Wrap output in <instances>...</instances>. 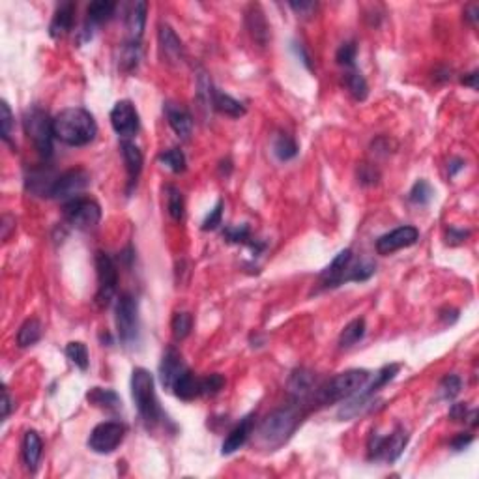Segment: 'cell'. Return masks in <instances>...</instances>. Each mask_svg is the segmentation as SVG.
<instances>
[{"instance_id":"obj_1","label":"cell","mask_w":479,"mask_h":479,"mask_svg":"<svg viewBox=\"0 0 479 479\" xmlns=\"http://www.w3.org/2000/svg\"><path fill=\"white\" fill-rule=\"evenodd\" d=\"M53 131L68 146H86L98 135V124L83 107H69L53 118Z\"/></svg>"},{"instance_id":"obj_2","label":"cell","mask_w":479,"mask_h":479,"mask_svg":"<svg viewBox=\"0 0 479 479\" xmlns=\"http://www.w3.org/2000/svg\"><path fill=\"white\" fill-rule=\"evenodd\" d=\"M301 423V412L298 406H285V408H277L266 416V419L260 423L257 432L258 444L266 449L281 448L287 442L298 425Z\"/></svg>"},{"instance_id":"obj_3","label":"cell","mask_w":479,"mask_h":479,"mask_svg":"<svg viewBox=\"0 0 479 479\" xmlns=\"http://www.w3.org/2000/svg\"><path fill=\"white\" fill-rule=\"evenodd\" d=\"M131 397L135 401V406L141 414L142 421L148 427L161 423L165 414L161 410L160 401L156 395L154 376L150 375L146 369H133V373H131Z\"/></svg>"},{"instance_id":"obj_4","label":"cell","mask_w":479,"mask_h":479,"mask_svg":"<svg viewBox=\"0 0 479 479\" xmlns=\"http://www.w3.org/2000/svg\"><path fill=\"white\" fill-rule=\"evenodd\" d=\"M369 378H371V375L365 369H348L344 373H339L328 384L320 387L319 394H317L319 401L324 405H330V403L348 399L367 384Z\"/></svg>"},{"instance_id":"obj_5","label":"cell","mask_w":479,"mask_h":479,"mask_svg":"<svg viewBox=\"0 0 479 479\" xmlns=\"http://www.w3.org/2000/svg\"><path fill=\"white\" fill-rule=\"evenodd\" d=\"M399 365H395V363H392V365H386V367H382L378 373L375 375V380L371 382V384H365V386L358 392V394H354L352 397H348V403H344L343 406H341V410H339V418L341 419H351V418H356L360 412H363V408H367L369 406V401H371V397L376 394V392H380L382 387L386 386L387 382H392L397 376V373H399Z\"/></svg>"},{"instance_id":"obj_6","label":"cell","mask_w":479,"mask_h":479,"mask_svg":"<svg viewBox=\"0 0 479 479\" xmlns=\"http://www.w3.org/2000/svg\"><path fill=\"white\" fill-rule=\"evenodd\" d=\"M25 129L34 142L37 154L42 156L43 160H49L53 156V139H55L53 120L49 118V115L34 107L25 115Z\"/></svg>"},{"instance_id":"obj_7","label":"cell","mask_w":479,"mask_h":479,"mask_svg":"<svg viewBox=\"0 0 479 479\" xmlns=\"http://www.w3.org/2000/svg\"><path fill=\"white\" fill-rule=\"evenodd\" d=\"M406 444H408V435H406L405 429H395L392 435L387 437H380L373 432L369 437L367 442V453L371 461H384L387 462H395L399 459L403 451H405Z\"/></svg>"},{"instance_id":"obj_8","label":"cell","mask_w":479,"mask_h":479,"mask_svg":"<svg viewBox=\"0 0 479 479\" xmlns=\"http://www.w3.org/2000/svg\"><path fill=\"white\" fill-rule=\"evenodd\" d=\"M115 322L120 341L126 344L133 343L139 335V308L137 300L131 294H122L117 301L115 309Z\"/></svg>"},{"instance_id":"obj_9","label":"cell","mask_w":479,"mask_h":479,"mask_svg":"<svg viewBox=\"0 0 479 479\" xmlns=\"http://www.w3.org/2000/svg\"><path fill=\"white\" fill-rule=\"evenodd\" d=\"M62 214L66 217L69 225L77 228H94L101 219V208L94 199L88 197H75L72 201H66Z\"/></svg>"},{"instance_id":"obj_10","label":"cell","mask_w":479,"mask_h":479,"mask_svg":"<svg viewBox=\"0 0 479 479\" xmlns=\"http://www.w3.org/2000/svg\"><path fill=\"white\" fill-rule=\"evenodd\" d=\"M96 270H98V294H96V305L107 308L117 294L118 287V270L115 260L107 253H96Z\"/></svg>"},{"instance_id":"obj_11","label":"cell","mask_w":479,"mask_h":479,"mask_svg":"<svg viewBox=\"0 0 479 479\" xmlns=\"http://www.w3.org/2000/svg\"><path fill=\"white\" fill-rule=\"evenodd\" d=\"M124 435H126V427L120 421H103L94 427L88 438V448L94 453L107 455L112 453L115 449L122 444Z\"/></svg>"},{"instance_id":"obj_12","label":"cell","mask_w":479,"mask_h":479,"mask_svg":"<svg viewBox=\"0 0 479 479\" xmlns=\"http://www.w3.org/2000/svg\"><path fill=\"white\" fill-rule=\"evenodd\" d=\"M88 184H90V174L85 169H69L56 178L49 199L72 201V199L79 197V193H83L88 187Z\"/></svg>"},{"instance_id":"obj_13","label":"cell","mask_w":479,"mask_h":479,"mask_svg":"<svg viewBox=\"0 0 479 479\" xmlns=\"http://www.w3.org/2000/svg\"><path fill=\"white\" fill-rule=\"evenodd\" d=\"M111 126L118 135L124 139L137 135V131L141 128L139 122V112H137L135 105L129 99H120L115 103L111 111Z\"/></svg>"},{"instance_id":"obj_14","label":"cell","mask_w":479,"mask_h":479,"mask_svg":"<svg viewBox=\"0 0 479 479\" xmlns=\"http://www.w3.org/2000/svg\"><path fill=\"white\" fill-rule=\"evenodd\" d=\"M419 239V230L416 227L405 225V227L394 228L392 233L384 234L376 239V251L378 255H392V253L414 246Z\"/></svg>"},{"instance_id":"obj_15","label":"cell","mask_w":479,"mask_h":479,"mask_svg":"<svg viewBox=\"0 0 479 479\" xmlns=\"http://www.w3.org/2000/svg\"><path fill=\"white\" fill-rule=\"evenodd\" d=\"M185 369H187V365L182 360V354L174 346H169L163 352V358H161L160 363V376L163 387L165 389H172L174 382L178 380V376L184 373Z\"/></svg>"},{"instance_id":"obj_16","label":"cell","mask_w":479,"mask_h":479,"mask_svg":"<svg viewBox=\"0 0 479 479\" xmlns=\"http://www.w3.org/2000/svg\"><path fill=\"white\" fill-rule=\"evenodd\" d=\"M352 264V251L351 249H343L335 255L330 266L320 274V279L324 283V287H339L346 283V274Z\"/></svg>"},{"instance_id":"obj_17","label":"cell","mask_w":479,"mask_h":479,"mask_svg":"<svg viewBox=\"0 0 479 479\" xmlns=\"http://www.w3.org/2000/svg\"><path fill=\"white\" fill-rule=\"evenodd\" d=\"M163 112H165L167 122L172 128V131L180 137V139H190L191 131H193V117L190 111L178 103L167 101L163 105Z\"/></svg>"},{"instance_id":"obj_18","label":"cell","mask_w":479,"mask_h":479,"mask_svg":"<svg viewBox=\"0 0 479 479\" xmlns=\"http://www.w3.org/2000/svg\"><path fill=\"white\" fill-rule=\"evenodd\" d=\"M246 26L253 40L260 47L268 45V42H270V25H268L264 12L260 10V6H257V4L249 6V10L246 12Z\"/></svg>"},{"instance_id":"obj_19","label":"cell","mask_w":479,"mask_h":479,"mask_svg":"<svg viewBox=\"0 0 479 479\" xmlns=\"http://www.w3.org/2000/svg\"><path fill=\"white\" fill-rule=\"evenodd\" d=\"M120 152H122L124 163H126V171H128V191L133 190V185L137 184V180L141 176L142 171V152L139 150L137 144L131 141L120 142Z\"/></svg>"},{"instance_id":"obj_20","label":"cell","mask_w":479,"mask_h":479,"mask_svg":"<svg viewBox=\"0 0 479 479\" xmlns=\"http://www.w3.org/2000/svg\"><path fill=\"white\" fill-rule=\"evenodd\" d=\"M253 425H255V414H249V416H246L244 419H239V423L236 425V427L228 432L227 438L223 440L221 453L230 455L234 453V451H238V449L247 442V438L251 437Z\"/></svg>"},{"instance_id":"obj_21","label":"cell","mask_w":479,"mask_h":479,"mask_svg":"<svg viewBox=\"0 0 479 479\" xmlns=\"http://www.w3.org/2000/svg\"><path fill=\"white\" fill-rule=\"evenodd\" d=\"M158 37H160V49L161 55L165 56L167 62H182L185 56L184 45L180 42V37L176 36V32L172 31L169 25H161L160 32H158Z\"/></svg>"},{"instance_id":"obj_22","label":"cell","mask_w":479,"mask_h":479,"mask_svg":"<svg viewBox=\"0 0 479 479\" xmlns=\"http://www.w3.org/2000/svg\"><path fill=\"white\" fill-rule=\"evenodd\" d=\"M287 387H289V394L296 401H305L314 392L317 380H314L313 373L308 371V369H296L294 373L290 375Z\"/></svg>"},{"instance_id":"obj_23","label":"cell","mask_w":479,"mask_h":479,"mask_svg":"<svg viewBox=\"0 0 479 479\" xmlns=\"http://www.w3.org/2000/svg\"><path fill=\"white\" fill-rule=\"evenodd\" d=\"M146 12L148 4L146 2H135L129 8L128 15H126V28H128L129 42L141 43L142 32H144V26H146Z\"/></svg>"},{"instance_id":"obj_24","label":"cell","mask_w":479,"mask_h":479,"mask_svg":"<svg viewBox=\"0 0 479 479\" xmlns=\"http://www.w3.org/2000/svg\"><path fill=\"white\" fill-rule=\"evenodd\" d=\"M74 13L75 4L74 2H62L60 6L56 8L55 15L51 19L49 34L51 37H64L72 28H74Z\"/></svg>"},{"instance_id":"obj_25","label":"cell","mask_w":479,"mask_h":479,"mask_svg":"<svg viewBox=\"0 0 479 479\" xmlns=\"http://www.w3.org/2000/svg\"><path fill=\"white\" fill-rule=\"evenodd\" d=\"M43 453V442L36 430H26L21 444V455H23V462H25L26 470L36 472L40 459Z\"/></svg>"},{"instance_id":"obj_26","label":"cell","mask_w":479,"mask_h":479,"mask_svg":"<svg viewBox=\"0 0 479 479\" xmlns=\"http://www.w3.org/2000/svg\"><path fill=\"white\" fill-rule=\"evenodd\" d=\"M56 178L58 176H55L53 171L45 169V167H40V169H34V171L28 172L26 190L34 193V195H40V197H51V190H53Z\"/></svg>"},{"instance_id":"obj_27","label":"cell","mask_w":479,"mask_h":479,"mask_svg":"<svg viewBox=\"0 0 479 479\" xmlns=\"http://www.w3.org/2000/svg\"><path fill=\"white\" fill-rule=\"evenodd\" d=\"M172 392L182 401H193L197 397H203V394H201V378L193 375L190 369H185L184 373L178 376V380L174 382Z\"/></svg>"},{"instance_id":"obj_28","label":"cell","mask_w":479,"mask_h":479,"mask_svg":"<svg viewBox=\"0 0 479 479\" xmlns=\"http://www.w3.org/2000/svg\"><path fill=\"white\" fill-rule=\"evenodd\" d=\"M86 399H88L90 405L98 406V408H101V410H107V412L122 410V401H120L117 392H112V389L92 387V389L86 394Z\"/></svg>"},{"instance_id":"obj_29","label":"cell","mask_w":479,"mask_h":479,"mask_svg":"<svg viewBox=\"0 0 479 479\" xmlns=\"http://www.w3.org/2000/svg\"><path fill=\"white\" fill-rule=\"evenodd\" d=\"M223 238L227 239L228 244H244L249 246L255 251V255L264 249V244H258L255 239H251V230L247 225H236V227H227L223 230Z\"/></svg>"},{"instance_id":"obj_30","label":"cell","mask_w":479,"mask_h":479,"mask_svg":"<svg viewBox=\"0 0 479 479\" xmlns=\"http://www.w3.org/2000/svg\"><path fill=\"white\" fill-rule=\"evenodd\" d=\"M214 109L217 112L225 115V117L230 118H242L247 112L244 103H239L238 99H234L233 96H228V94L219 92V90H215L214 92Z\"/></svg>"},{"instance_id":"obj_31","label":"cell","mask_w":479,"mask_h":479,"mask_svg":"<svg viewBox=\"0 0 479 479\" xmlns=\"http://www.w3.org/2000/svg\"><path fill=\"white\" fill-rule=\"evenodd\" d=\"M115 10H117V4L111 0H96L86 10V15H88L86 23H90L92 26L101 25L115 15Z\"/></svg>"},{"instance_id":"obj_32","label":"cell","mask_w":479,"mask_h":479,"mask_svg":"<svg viewBox=\"0 0 479 479\" xmlns=\"http://www.w3.org/2000/svg\"><path fill=\"white\" fill-rule=\"evenodd\" d=\"M43 326L37 319H28L25 324L19 328L17 332V344L21 348H26V346H32L36 344L40 339H42Z\"/></svg>"},{"instance_id":"obj_33","label":"cell","mask_w":479,"mask_h":479,"mask_svg":"<svg viewBox=\"0 0 479 479\" xmlns=\"http://www.w3.org/2000/svg\"><path fill=\"white\" fill-rule=\"evenodd\" d=\"M363 335H365V320L354 319L343 328V332L339 335V344L343 348H348V346H354L356 343H360Z\"/></svg>"},{"instance_id":"obj_34","label":"cell","mask_w":479,"mask_h":479,"mask_svg":"<svg viewBox=\"0 0 479 479\" xmlns=\"http://www.w3.org/2000/svg\"><path fill=\"white\" fill-rule=\"evenodd\" d=\"M344 85L348 88V92L352 94V98L358 99V101H363L369 96L367 81L358 69L352 68L348 74L344 75Z\"/></svg>"},{"instance_id":"obj_35","label":"cell","mask_w":479,"mask_h":479,"mask_svg":"<svg viewBox=\"0 0 479 479\" xmlns=\"http://www.w3.org/2000/svg\"><path fill=\"white\" fill-rule=\"evenodd\" d=\"M274 154H276V158L279 161L294 160L296 156H298V144H296V141L292 137L279 133V135L274 139Z\"/></svg>"},{"instance_id":"obj_36","label":"cell","mask_w":479,"mask_h":479,"mask_svg":"<svg viewBox=\"0 0 479 479\" xmlns=\"http://www.w3.org/2000/svg\"><path fill=\"white\" fill-rule=\"evenodd\" d=\"M139 62H141V43L128 42L120 53V68L124 72H133L139 66Z\"/></svg>"},{"instance_id":"obj_37","label":"cell","mask_w":479,"mask_h":479,"mask_svg":"<svg viewBox=\"0 0 479 479\" xmlns=\"http://www.w3.org/2000/svg\"><path fill=\"white\" fill-rule=\"evenodd\" d=\"M13 131H15V120H13V112L6 101L0 103V135L2 141L13 146Z\"/></svg>"},{"instance_id":"obj_38","label":"cell","mask_w":479,"mask_h":479,"mask_svg":"<svg viewBox=\"0 0 479 479\" xmlns=\"http://www.w3.org/2000/svg\"><path fill=\"white\" fill-rule=\"evenodd\" d=\"M160 163L163 167H167L169 171L172 172H184L185 171V156L180 148H171V150H165L160 154Z\"/></svg>"},{"instance_id":"obj_39","label":"cell","mask_w":479,"mask_h":479,"mask_svg":"<svg viewBox=\"0 0 479 479\" xmlns=\"http://www.w3.org/2000/svg\"><path fill=\"white\" fill-rule=\"evenodd\" d=\"M184 197H182V191L174 185H169L167 187V210L171 214L172 219L180 221L184 217Z\"/></svg>"},{"instance_id":"obj_40","label":"cell","mask_w":479,"mask_h":479,"mask_svg":"<svg viewBox=\"0 0 479 479\" xmlns=\"http://www.w3.org/2000/svg\"><path fill=\"white\" fill-rule=\"evenodd\" d=\"M66 356H68L69 362L74 363L75 367H79L81 371H86V369H88L90 360H88L86 344L79 343V341H72V343H68V346H66Z\"/></svg>"},{"instance_id":"obj_41","label":"cell","mask_w":479,"mask_h":479,"mask_svg":"<svg viewBox=\"0 0 479 479\" xmlns=\"http://www.w3.org/2000/svg\"><path fill=\"white\" fill-rule=\"evenodd\" d=\"M375 271H376L375 262H371V260H362V262H358L356 266H351V268H348L346 283L367 281L369 277L375 276Z\"/></svg>"},{"instance_id":"obj_42","label":"cell","mask_w":479,"mask_h":479,"mask_svg":"<svg viewBox=\"0 0 479 479\" xmlns=\"http://www.w3.org/2000/svg\"><path fill=\"white\" fill-rule=\"evenodd\" d=\"M432 197H435V191H432L429 182H425V180H418V182L414 184V187L410 190V193H408L410 203L419 204V206L429 204L430 201H432Z\"/></svg>"},{"instance_id":"obj_43","label":"cell","mask_w":479,"mask_h":479,"mask_svg":"<svg viewBox=\"0 0 479 479\" xmlns=\"http://www.w3.org/2000/svg\"><path fill=\"white\" fill-rule=\"evenodd\" d=\"M171 328H172V335L178 339V341H182V339H185L191 333V328H193V317H191L190 313H185V311L176 313L174 317H172Z\"/></svg>"},{"instance_id":"obj_44","label":"cell","mask_w":479,"mask_h":479,"mask_svg":"<svg viewBox=\"0 0 479 479\" xmlns=\"http://www.w3.org/2000/svg\"><path fill=\"white\" fill-rule=\"evenodd\" d=\"M461 389H462L461 376L446 375L442 378V382H440V386H438V394H440L442 399L451 401V399H455L457 395L461 394Z\"/></svg>"},{"instance_id":"obj_45","label":"cell","mask_w":479,"mask_h":479,"mask_svg":"<svg viewBox=\"0 0 479 479\" xmlns=\"http://www.w3.org/2000/svg\"><path fill=\"white\" fill-rule=\"evenodd\" d=\"M225 387V378L219 373H212V375L201 378V394L204 397H212V395H217Z\"/></svg>"},{"instance_id":"obj_46","label":"cell","mask_w":479,"mask_h":479,"mask_svg":"<svg viewBox=\"0 0 479 479\" xmlns=\"http://www.w3.org/2000/svg\"><path fill=\"white\" fill-rule=\"evenodd\" d=\"M358 47L356 42H344L341 47H339L337 55H335V60H337L339 66H344V68H354V62H356Z\"/></svg>"},{"instance_id":"obj_47","label":"cell","mask_w":479,"mask_h":479,"mask_svg":"<svg viewBox=\"0 0 479 479\" xmlns=\"http://www.w3.org/2000/svg\"><path fill=\"white\" fill-rule=\"evenodd\" d=\"M378 178H380L378 171H376L373 165H369V163H362L360 169H358V180H360V184L362 185L378 184Z\"/></svg>"},{"instance_id":"obj_48","label":"cell","mask_w":479,"mask_h":479,"mask_svg":"<svg viewBox=\"0 0 479 479\" xmlns=\"http://www.w3.org/2000/svg\"><path fill=\"white\" fill-rule=\"evenodd\" d=\"M223 217V201H217L214 208L210 210V214L206 215V219L203 221V230H214L221 225Z\"/></svg>"},{"instance_id":"obj_49","label":"cell","mask_w":479,"mask_h":479,"mask_svg":"<svg viewBox=\"0 0 479 479\" xmlns=\"http://www.w3.org/2000/svg\"><path fill=\"white\" fill-rule=\"evenodd\" d=\"M467 416L468 408L464 403H455V405H451V408H449V418L453 419V421H467Z\"/></svg>"},{"instance_id":"obj_50","label":"cell","mask_w":479,"mask_h":479,"mask_svg":"<svg viewBox=\"0 0 479 479\" xmlns=\"http://www.w3.org/2000/svg\"><path fill=\"white\" fill-rule=\"evenodd\" d=\"M472 440H473V437L472 435H457V437L451 440V449L453 451H462V449H467L470 444H472Z\"/></svg>"},{"instance_id":"obj_51","label":"cell","mask_w":479,"mask_h":479,"mask_svg":"<svg viewBox=\"0 0 479 479\" xmlns=\"http://www.w3.org/2000/svg\"><path fill=\"white\" fill-rule=\"evenodd\" d=\"M468 236H470V233H468V230H459V228L451 227L448 230V244H451V246L462 244V242H464Z\"/></svg>"},{"instance_id":"obj_52","label":"cell","mask_w":479,"mask_h":479,"mask_svg":"<svg viewBox=\"0 0 479 479\" xmlns=\"http://www.w3.org/2000/svg\"><path fill=\"white\" fill-rule=\"evenodd\" d=\"M289 6L292 8L296 13H300V15H309V13L317 8V4H314V2H290Z\"/></svg>"},{"instance_id":"obj_53","label":"cell","mask_w":479,"mask_h":479,"mask_svg":"<svg viewBox=\"0 0 479 479\" xmlns=\"http://www.w3.org/2000/svg\"><path fill=\"white\" fill-rule=\"evenodd\" d=\"M440 320H442L444 324H455L457 320H459V311L457 309H451V308H446L440 311Z\"/></svg>"},{"instance_id":"obj_54","label":"cell","mask_w":479,"mask_h":479,"mask_svg":"<svg viewBox=\"0 0 479 479\" xmlns=\"http://www.w3.org/2000/svg\"><path fill=\"white\" fill-rule=\"evenodd\" d=\"M464 160H461V158H453V160L449 161L448 163V174H449V178H453V176H457L459 172L464 169Z\"/></svg>"},{"instance_id":"obj_55","label":"cell","mask_w":479,"mask_h":479,"mask_svg":"<svg viewBox=\"0 0 479 479\" xmlns=\"http://www.w3.org/2000/svg\"><path fill=\"white\" fill-rule=\"evenodd\" d=\"M294 49H296V53H298V58H300L305 66H308L309 69H313V64H311V56L308 55V51L303 49V45L301 43H294Z\"/></svg>"},{"instance_id":"obj_56","label":"cell","mask_w":479,"mask_h":479,"mask_svg":"<svg viewBox=\"0 0 479 479\" xmlns=\"http://www.w3.org/2000/svg\"><path fill=\"white\" fill-rule=\"evenodd\" d=\"M12 412V397H10V392L4 389V397H2V419H8Z\"/></svg>"},{"instance_id":"obj_57","label":"cell","mask_w":479,"mask_h":479,"mask_svg":"<svg viewBox=\"0 0 479 479\" xmlns=\"http://www.w3.org/2000/svg\"><path fill=\"white\" fill-rule=\"evenodd\" d=\"M15 225V219H13L12 215H4L2 217V239H8V236H10V228Z\"/></svg>"},{"instance_id":"obj_58","label":"cell","mask_w":479,"mask_h":479,"mask_svg":"<svg viewBox=\"0 0 479 479\" xmlns=\"http://www.w3.org/2000/svg\"><path fill=\"white\" fill-rule=\"evenodd\" d=\"M478 72H472V74H468V75H464L462 77V85H467V86H470L472 90H478Z\"/></svg>"},{"instance_id":"obj_59","label":"cell","mask_w":479,"mask_h":479,"mask_svg":"<svg viewBox=\"0 0 479 479\" xmlns=\"http://www.w3.org/2000/svg\"><path fill=\"white\" fill-rule=\"evenodd\" d=\"M478 13H479V8L478 6H470L467 10V15H464V17H467L468 21L472 23V25H476V23H478Z\"/></svg>"}]
</instances>
